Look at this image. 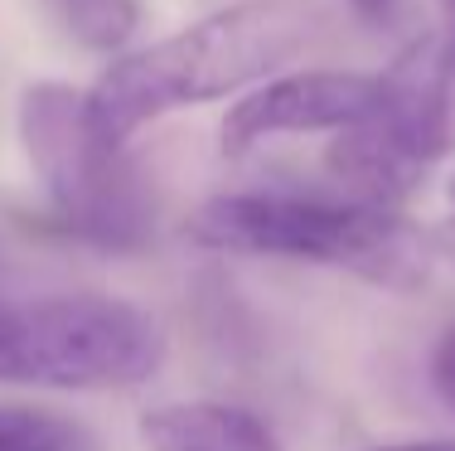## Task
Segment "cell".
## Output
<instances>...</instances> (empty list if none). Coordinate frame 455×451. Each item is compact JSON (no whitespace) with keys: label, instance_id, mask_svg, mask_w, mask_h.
Wrapping results in <instances>:
<instances>
[{"label":"cell","instance_id":"1","mask_svg":"<svg viewBox=\"0 0 455 451\" xmlns=\"http://www.w3.org/2000/svg\"><path fill=\"white\" fill-rule=\"evenodd\" d=\"M324 35L330 10L320 0H237L160 44L116 59L88 88V117L107 141L126 146V136L165 112L267 83Z\"/></svg>","mask_w":455,"mask_h":451},{"label":"cell","instance_id":"2","mask_svg":"<svg viewBox=\"0 0 455 451\" xmlns=\"http://www.w3.org/2000/svg\"><path fill=\"white\" fill-rule=\"evenodd\" d=\"M199 248L286 257V262L339 267L363 282L421 286L431 272V243L397 209H373L359 199L315 195H219L189 219Z\"/></svg>","mask_w":455,"mask_h":451},{"label":"cell","instance_id":"3","mask_svg":"<svg viewBox=\"0 0 455 451\" xmlns=\"http://www.w3.org/2000/svg\"><path fill=\"white\" fill-rule=\"evenodd\" d=\"M20 146L59 238L102 253H140L156 238V189L126 146L92 126L88 93L68 83H29L20 93Z\"/></svg>","mask_w":455,"mask_h":451},{"label":"cell","instance_id":"4","mask_svg":"<svg viewBox=\"0 0 455 451\" xmlns=\"http://www.w3.org/2000/svg\"><path fill=\"white\" fill-rule=\"evenodd\" d=\"M165 364V330L122 296L0 301V383L63 393L136 389Z\"/></svg>","mask_w":455,"mask_h":451},{"label":"cell","instance_id":"5","mask_svg":"<svg viewBox=\"0 0 455 451\" xmlns=\"http://www.w3.org/2000/svg\"><path fill=\"white\" fill-rule=\"evenodd\" d=\"M455 136V59L436 35H417L378 73V98L363 122L334 132L324 165L349 189V199L373 209H397L421 189L431 160L451 150Z\"/></svg>","mask_w":455,"mask_h":451},{"label":"cell","instance_id":"6","mask_svg":"<svg viewBox=\"0 0 455 451\" xmlns=\"http://www.w3.org/2000/svg\"><path fill=\"white\" fill-rule=\"evenodd\" d=\"M378 98V73L354 68H300L276 73L262 88H252L233 112L223 117L219 136L228 156L276 141V136H310V132H344L363 122Z\"/></svg>","mask_w":455,"mask_h":451},{"label":"cell","instance_id":"7","mask_svg":"<svg viewBox=\"0 0 455 451\" xmlns=\"http://www.w3.org/2000/svg\"><path fill=\"white\" fill-rule=\"evenodd\" d=\"M146 451H281L276 432L237 403H160L136 423Z\"/></svg>","mask_w":455,"mask_h":451},{"label":"cell","instance_id":"8","mask_svg":"<svg viewBox=\"0 0 455 451\" xmlns=\"http://www.w3.org/2000/svg\"><path fill=\"white\" fill-rule=\"evenodd\" d=\"M0 451H97L92 432L53 407L0 403Z\"/></svg>","mask_w":455,"mask_h":451},{"label":"cell","instance_id":"9","mask_svg":"<svg viewBox=\"0 0 455 451\" xmlns=\"http://www.w3.org/2000/svg\"><path fill=\"white\" fill-rule=\"evenodd\" d=\"M49 5L73 44L92 53H116L140 25L136 0H49Z\"/></svg>","mask_w":455,"mask_h":451},{"label":"cell","instance_id":"10","mask_svg":"<svg viewBox=\"0 0 455 451\" xmlns=\"http://www.w3.org/2000/svg\"><path fill=\"white\" fill-rule=\"evenodd\" d=\"M431 389H436L441 403L455 413V326L436 340V350H431Z\"/></svg>","mask_w":455,"mask_h":451},{"label":"cell","instance_id":"11","mask_svg":"<svg viewBox=\"0 0 455 451\" xmlns=\"http://www.w3.org/2000/svg\"><path fill=\"white\" fill-rule=\"evenodd\" d=\"M363 451H455V437H431V442H383Z\"/></svg>","mask_w":455,"mask_h":451},{"label":"cell","instance_id":"12","mask_svg":"<svg viewBox=\"0 0 455 451\" xmlns=\"http://www.w3.org/2000/svg\"><path fill=\"white\" fill-rule=\"evenodd\" d=\"M354 10H359L363 20H393V10H397V0H349Z\"/></svg>","mask_w":455,"mask_h":451},{"label":"cell","instance_id":"13","mask_svg":"<svg viewBox=\"0 0 455 451\" xmlns=\"http://www.w3.org/2000/svg\"><path fill=\"white\" fill-rule=\"evenodd\" d=\"M446 253L455 257V223H451V229H446Z\"/></svg>","mask_w":455,"mask_h":451},{"label":"cell","instance_id":"14","mask_svg":"<svg viewBox=\"0 0 455 451\" xmlns=\"http://www.w3.org/2000/svg\"><path fill=\"white\" fill-rule=\"evenodd\" d=\"M451 204H455V180H451Z\"/></svg>","mask_w":455,"mask_h":451},{"label":"cell","instance_id":"15","mask_svg":"<svg viewBox=\"0 0 455 451\" xmlns=\"http://www.w3.org/2000/svg\"><path fill=\"white\" fill-rule=\"evenodd\" d=\"M451 59H455V44H451Z\"/></svg>","mask_w":455,"mask_h":451},{"label":"cell","instance_id":"16","mask_svg":"<svg viewBox=\"0 0 455 451\" xmlns=\"http://www.w3.org/2000/svg\"><path fill=\"white\" fill-rule=\"evenodd\" d=\"M451 5H455V0H451Z\"/></svg>","mask_w":455,"mask_h":451}]
</instances>
